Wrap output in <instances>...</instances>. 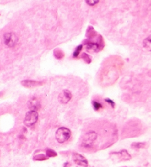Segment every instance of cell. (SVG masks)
I'll return each mask as SVG.
<instances>
[{
    "instance_id": "obj_1",
    "label": "cell",
    "mask_w": 151,
    "mask_h": 167,
    "mask_svg": "<svg viewBox=\"0 0 151 167\" xmlns=\"http://www.w3.org/2000/svg\"><path fill=\"white\" fill-rule=\"evenodd\" d=\"M71 136V131L67 128H60L55 133V138L59 143H64Z\"/></svg>"
},
{
    "instance_id": "obj_2",
    "label": "cell",
    "mask_w": 151,
    "mask_h": 167,
    "mask_svg": "<svg viewBox=\"0 0 151 167\" xmlns=\"http://www.w3.org/2000/svg\"><path fill=\"white\" fill-rule=\"evenodd\" d=\"M38 119H39V114H38L37 111H30L27 113L24 123L27 127H31L36 123Z\"/></svg>"
},
{
    "instance_id": "obj_3",
    "label": "cell",
    "mask_w": 151,
    "mask_h": 167,
    "mask_svg": "<svg viewBox=\"0 0 151 167\" xmlns=\"http://www.w3.org/2000/svg\"><path fill=\"white\" fill-rule=\"evenodd\" d=\"M97 137V134L95 132H89L86 134V136L84 137L82 141V146L84 147L89 148L92 146L94 141L96 140Z\"/></svg>"
},
{
    "instance_id": "obj_4",
    "label": "cell",
    "mask_w": 151,
    "mask_h": 167,
    "mask_svg": "<svg viewBox=\"0 0 151 167\" xmlns=\"http://www.w3.org/2000/svg\"><path fill=\"white\" fill-rule=\"evenodd\" d=\"M17 36L14 33H7L4 35V42H5V45L9 46V47H12L17 42Z\"/></svg>"
},
{
    "instance_id": "obj_5",
    "label": "cell",
    "mask_w": 151,
    "mask_h": 167,
    "mask_svg": "<svg viewBox=\"0 0 151 167\" xmlns=\"http://www.w3.org/2000/svg\"><path fill=\"white\" fill-rule=\"evenodd\" d=\"M72 158H73L74 161L78 165H79V166L84 167L88 166V161H87V160L83 155L78 153H74L73 155H72Z\"/></svg>"
},
{
    "instance_id": "obj_6",
    "label": "cell",
    "mask_w": 151,
    "mask_h": 167,
    "mask_svg": "<svg viewBox=\"0 0 151 167\" xmlns=\"http://www.w3.org/2000/svg\"><path fill=\"white\" fill-rule=\"evenodd\" d=\"M72 98V94L69 91L64 90L61 93L60 95L58 97L59 101L63 104H67L70 101V99Z\"/></svg>"
},
{
    "instance_id": "obj_7",
    "label": "cell",
    "mask_w": 151,
    "mask_h": 167,
    "mask_svg": "<svg viewBox=\"0 0 151 167\" xmlns=\"http://www.w3.org/2000/svg\"><path fill=\"white\" fill-rule=\"evenodd\" d=\"M28 106L31 109V111H37V110L40 109L41 107V104H40L39 101L37 99L33 97L30 99V101L28 102Z\"/></svg>"
},
{
    "instance_id": "obj_8",
    "label": "cell",
    "mask_w": 151,
    "mask_h": 167,
    "mask_svg": "<svg viewBox=\"0 0 151 167\" xmlns=\"http://www.w3.org/2000/svg\"><path fill=\"white\" fill-rule=\"evenodd\" d=\"M22 84L24 87L27 88H33L36 87V86H39L41 85V82H37V81H33V80H24L22 82Z\"/></svg>"
},
{
    "instance_id": "obj_9",
    "label": "cell",
    "mask_w": 151,
    "mask_h": 167,
    "mask_svg": "<svg viewBox=\"0 0 151 167\" xmlns=\"http://www.w3.org/2000/svg\"><path fill=\"white\" fill-rule=\"evenodd\" d=\"M86 49L89 51H93V52H97L99 50V46L96 44L90 43L86 45Z\"/></svg>"
},
{
    "instance_id": "obj_10",
    "label": "cell",
    "mask_w": 151,
    "mask_h": 167,
    "mask_svg": "<svg viewBox=\"0 0 151 167\" xmlns=\"http://www.w3.org/2000/svg\"><path fill=\"white\" fill-rule=\"evenodd\" d=\"M118 155H120L121 159L122 160H129L131 158V155H129V153H127L126 150H122L120 153H116Z\"/></svg>"
},
{
    "instance_id": "obj_11",
    "label": "cell",
    "mask_w": 151,
    "mask_h": 167,
    "mask_svg": "<svg viewBox=\"0 0 151 167\" xmlns=\"http://www.w3.org/2000/svg\"><path fill=\"white\" fill-rule=\"evenodd\" d=\"M46 156H48V157H55V156L57 155V153L52 149H48L46 150Z\"/></svg>"
},
{
    "instance_id": "obj_12",
    "label": "cell",
    "mask_w": 151,
    "mask_h": 167,
    "mask_svg": "<svg viewBox=\"0 0 151 167\" xmlns=\"http://www.w3.org/2000/svg\"><path fill=\"white\" fill-rule=\"evenodd\" d=\"M46 159H47V158L44 155H38L33 158V160H45Z\"/></svg>"
},
{
    "instance_id": "obj_13",
    "label": "cell",
    "mask_w": 151,
    "mask_h": 167,
    "mask_svg": "<svg viewBox=\"0 0 151 167\" xmlns=\"http://www.w3.org/2000/svg\"><path fill=\"white\" fill-rule=\"evenodd\" d=\"M92 105H93V107H94V108L95 111H98V110L102 108V107H103L100 103L95 102V101L92 102Z\"/></svg>"
},
{
    "instance_id": "obj_14",
    "label": "cell",
    "mask_w": 151,
    "mask_h": 167,
    "mask_svg": "<svg viewBox=\"0 0 151 167\" xmlns=\"http://www.w3.org/2000/svg\"><path fill=\"white\" fill-rule=\"evenodd\" d=\"M145 146V144L144 143H133L132 144V147H135V148H142L144 147Z\"/></svg>"
},
{
    "instance_id": "obj_15",
    "label": "cell",
    "mask_w": 151,
    "mask_h": 167,
    "mask_svg": "<svg viewBox=\"0 0 151 167\" xmlns=\"http://www.w3.org/2000/svg\"><path fill=\"white\" fill-rule=\"evenodd\" d=\"M86 2L89 5L93 6V5H95L96 4L98 3L99 0H86Z\"/></svg>"
},
{
    "instance_id": "obj_16",
    "label": "cell",
    "mask_w": 151,
    "mask_h": 167,
    "mask_svg": "<svg viewBox=\"0 0 151 167\" xmlns=\"http://www.w3.org/2000/svg\"><path fill=\"white\" fill-rule=\"evenodd\" d=\"M144 45H145V44H146V46H148V47L150 48V45H151L150 38H148V39H145V40H144Z\"/></svg>"
},
{
    "instance_id": "obj_17",
    "label": "cell",
    "mask_w": 151,
    "mask_h": 167,
    "mask_svg": "<svg viewBox=\"0 0 151 167\" xmlns=\"http://www.w3.org/2000/svg\"><path fill=\"white\" fill-rule=\"evenodd\" d=\"M82 50V46H79L77 48V50H76V51L74 52V57H78V55L80 53V51Z\"/></svg>"
},
{
    "instance_id": "obj_18",
    "label": "cell",
    "mask_w": 151,
    "mask_h": 167,
    "mask_svg": "<svg viewBox=\"0 0 151 167\" xmlns=\"http://www.w3.org/2000/svg\"><path fill=\"white\" fill-rule=\"evenodd\" d=\"M83 58L84 59L85 61H86V62L87 63H90L91 62V59L89 58V57L88 55H86V54H84L83 55Z\"/></svg>"
},
{
    "instance_id": "obj_19",
    "label": "cell",
    "mask_w": 151,
    "mask_h": 167,
    "mask_svg": "<svg viewBox=\"0 0 151 167\" xmlns=\"http://www.w3.org/2000/svg\"><path fill=\"white\" fill-rule=\"evenodd\" d=\"M105 101H106V102H108V104H109V105H111V106H112V107H114V102H113V101H112V100H110V99H105Z\"/></svg>"
}]
</instances>
